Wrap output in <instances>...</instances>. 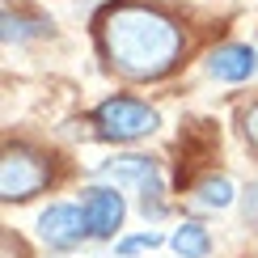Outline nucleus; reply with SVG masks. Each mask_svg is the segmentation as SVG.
<instances>
[{"mask_svg":"<svg viewBox=\"0 0 258 258\" xmlns=\"http://www.w3.org/2000/svg\"><path fill=\"white\" fill-rule=\"evenodd\" d=\"M102 55L127 81H161L178 68L186 34L153 5H114L98 21Z\"/></svg>","mask_w":258,"mask_h":258,"instance_id":"1","label":"nucleus"},{"mask_svg":"<svg viewBox=\"0 0 258 258\" xmlns=\"http://www.w3.org/2000/svg\"><path fill=\"white\" fill-rule=\"evenodd\" d=\"M102 178H110L114 186H132L140 195V212L144 216L161 220L165 216V178H161V165L144 153H123L114 161L102 165Z\"/></svg>","mask_w":258,"mask_h":258,"instance_id":"2","label":"nucleus"},{"mask_svg":"<svg viewBox=\"0 0 258 258\" xmlns=\"http://www.w3.org/2000/svg\"><path fill=\"white\" fill-rule=\"evenodd\" d=\"M93 127H98L102 140H114V144H132V140H144L161 127V114L148 102L140 98H106L98 110H93Z\"/></svg>","mask_w":258,"mask_h":258,"instance_id":"3","label":"nucleus"},{"mask_svg":"<svg viewBox=\"0 0 258 258\" xmlns=\"http://www.w3.org/2000/svg\"><path fill=\"white\" fill-rule=\"evenodd\" d=\"M51 182V161L26 144H9L0 161V195L5 203H26Z\"/></svg>","mask_w":258,"mask_h":258,"instance_id":"4","label":"nucleus"},{"mask_svg":"<svg viewBox=\"0 0 258 258\" xmlns=\"http://www.w3.org/2000/svg\"><path fill=\"white\" fill-rule=\"evenodd\" d=\"M81 212H85V224H89V237L110 241L127 216V203L119 195V186H89L81 190Z\"/></svg>","mask_w":258,"mask_h":258,"instance_id":"5","label":"nucleus"},{"mask_svg":"<svg viewBox=\"0 0 258 258\" xmlns=\"http://www.w3.org/2000/svg\"><path fill=\"white\" fill-rule=\"evenodd\" d=\"M38 237L51 245V250H77V245L89 237V224H85V212L77 203H51L38 216Z\"/></svg>","mask_w":258,"mask_h":258,"instance_id":"6","label":"nucleus"},{"mask_svg":"<svg viewBox=\"0 0 258 258\" xmlns=\"http://www.w3.org/2000/svg\"><path fill=\"white\" fill-rule=\"evenodd\" d=\"M203 68H208V77H212V81L241 85V81H250L254 72H258V51H254V47H245V42H224V47L208 51Z\"/></svg>","mask_w":258,"mask_h":258,"instance_id":"7","label":"nucleus"},{"mask_svg":"<svg viewBox=\"0 0 258 258\" xmlns=\"http://www.w3.org/2000/svg\"><path fill=\"white\" fill-rule=\"evenodd\" d=\"M169 245L178 250V258H208L212 254V233L203 229V224L186 220V224H178V229H174Z\"/></svg>","mask_w":258,"mask_h":258,"instance_id":"8","label":"nucleus"},{"mask_svg":"<svg viewBox=\"0 0 258 258\" xmlns=\"http://www.w3.org/2000/svg\"><path fill=\"white\" fill-rule=\"evenodd\" d=\"M229 203H233V182L229 178H224V174H208V178H203L199 182V186H195V208H229Z\"/></svg>","mask_w":258,"mask_h":258,"instance_id":"9","label":"nucleus"},{"mask_svg":"<svg viewBox=\"0 0 258 258\" xmlns=\"http://www.w3.org/2000/svg\"><path fill=\"white\" fill-rule=\"evenodd\" d=\"M38 34H47L42 21H30V17L13 13V9L5 13V42H26V38H38Z\"/></svg>","mask_w":258,"mask_h":258,"instance_id":"10","label":"nucleus"},{"mask_svg":"<svg viewBox=\"0 0 258 258\" xmlns=\"http://www.w3.org/2000/svg\"><path fill=\"white\" fill-rule=\"evenodd\" d=\"M161 245V233H136V237H123L119 241V254H136V250H157Z\"/></svg>","mask_w":258,"mask_h":258,"instance_id":"11","label":"nucleus"},{"mask_svg":"<svg viewBox=\"0 0 258 258\" xmlns=\"http://www.w3.org/2000/svg\"><path fill=\"white\" fill-rule=\"evenodd\" d=\"M241 220L250 224V229H258V178L245 186V195H241Z\"/></svg>","mask_w":258,"mask_h":258,"instance_id":"12","label":"nucleus"},{"mask_svg":"<svg viewBox=\"0 0 258 258\" xmlns=\"http://www.w3.org/2000/svg\"><path fill=\"white\" fill-rule=\"evenodd\" d=\"M241 136L258 148V102H250V106L241 110Z\"/></svg>","mask_w":258,"mask_h":258,"instance_id":"13","label":"nucleus"}]
</instances>
